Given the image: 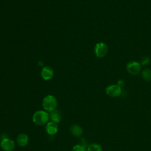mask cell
<instances>
[{
    "mask_svg": "<svg viewBox=\"0 0 151 151\" xmlns=\"http://www.w3.org/2000/svg\"><path fill=\"white\" fill-rule=\"evenodd\" d=\"M49 119V114L43 110L37 111L32 116L33 122L38 126H42L47 124Z\"/></svg>",
    "mask_w": 151,
    "mask_h": 151,
    "instance_id": "obj_1",
    "label": "cell"
},
{
    "mask_svg": "<svg viewBox=\"0 0 151 151\" xmlns=\"http://www.w3.org/2000/svg\"><path fill=\"white\" fill-rule=\"evenodd\" d=\"M57 106V99L52 95H48L45 96L42 100V107L46 111L51 112L55 110Z\"/></svg>",
    "mask_w": 151,
    "mask_h": 151,
    "instance_id": "obj_2",
    "label": "cell"
},
{
    "mask_svg": "<svg viewBox=\"0 0 151 151\" xmlns=\"http://www.w3.org/2000/svg\"><path fill=\"white\" fill-rule=\"evenodd\" d=\"M108 51V47L104 42H98L94 47V52L96 55L99 58L104 57Z\"/></svg>",
    "mask_w": 151,
    "mask_h": 151,
    "instance_id": "obj_3",
    "label": "cell"
},
{
    "mask_svg": "<svg viewBox=\"0 0 151 151\" xmlns=\"http://www.w3.org/2000/svg\"><path fill=\"white\" fill-rule=\"evenodd\" d=\"M106 94L112 97H116L119 96L122 93V87L117 84L110 85L106 88Z\"/></svg>",
    "mask_w": 151,
    "mask_h": 151,
    "instance_id": "obj_4",
    "label": "cell"
},
{
    "mask_svg": "<svg viewBox=\"0 0 151 151\" xmlns=\"http://www.w3.org/2000/svg\"><path fill=\"white\" fill-rule=\"evenodd\" d=\"M126 70L130 74L136 75L141 71V64L136 61H130L127 63Z\"/></svg>",
    "mask_w": 151,
    "mask_h": 151,
    "instance_id": "obj_5",
    "label": "cell"
},
{
    "mask_svg": "<svg viewBox=\"0 0 151 151\" xmlns=\"http://www.w3.org/2000/svg\"><path fill=\"white\" fill-rule=\"evenodd\" d=\"M0 146L4 151H12L15 147V143L13 140L5 137L1 140Z\"/></svg>",
    "mask_w": 151,
    "mask_h": 151,
    "instance_id": "obj_6",
    "label": "cell"
},
{
    "mask_svg": "<svg viewBox=\"0 0 151 151\" xmlns=\"http://www.w3.org/2000/svg\"><path fill=\"white\" fill-rule=\"evenodd\" d=\"M58 126L57 123L53 122H48L45 126V131L49 135L52 136L57 133Z\"/></svg>",
    "mask_w": 151,
    "mask_h": 151,
    "instance_id": "obj_7",
    "label": "cell"
},
{
    "mask_svg": "<svg viewBox=\"0 0 151 151\" xmlns=\"http://www.w3.org/2000/svg\"><path fill=\"white\" fill-rule=\"evenodd\" d=\"M41 76L45 80H50L54 76V72L52 69L49 66H45L41 71Z\"/></svg>",
    "mask_w": 151,
    "mask_h": 151,
    "instance_id": "obj_8",
    "label": "cell"
},
{
    "mask_svg": "<svg viewBox=\"0 0 151 151\" xmlns=\"http://www.w3.org/2000/svg\"><path fill=\"white\" fill-rule=\"evenodd\" d=\"M28 141V136L25 133H21L17 137V143L21 147H24L27 145Z\"/></svg>",
    "mask_w": 151,
    "mask_h": 151,
    "instance_id": "obj_9",
    "label": "cell"
},
{
    "mask_svg": "<svg viewBox=\"0 0 151 151\" xmlns=\"http://www.w3.org/2000/svg\"><path fill=\"white\" fill-rule=\"evenodd\" d=\"M70 132L75 137H80L83 134V130L82 127L78 124H73L70 127Z\"/></svg>",
    "mask_w": 151,
    "mask_h": 151,
    "instance_id": "obj_10",
    "label": "cell"
},
{
    "mask_svg": "<svg viewBox=\"0 0 151 151\" xmlns=\"http://www.w3.org/2000/svg\"><path fill=\"white\" fill-rule=\"evenodd\" d=\"M49 117L50 119L51 120V122L56 123H60L61 120V115L60 111L56 109L50 112V113L49 114Z\"/></svg>",
    "mask_w": 151,
    "mask_h": 151,
    "instance_id": "obj_11",
    "label": "cell"
},
{
    "mask_svg": "<svg viewBox=\"0 0 151 151\" xmlns=\"http://www.w3.org/2000/svg\"><path fill=\"white\" fill-rule=\"evenodd\" d=\"M142 76L143 78L147 81H149L151 80V70L149 68H145L142 71Z\"/></svg>",
    "mask_w": 151,
    "mask_h": 151,
    "instance_id": "obj_12",
    "label": "cell"
},
{
    "mask_svg": "<svg viewBox=\"0 0 151 151\" xmlns=\"http://www.w3.org/2000/svg\"><path fill=\"white\" fill-rule=\"evenodd\" d=\"M87 151H102V147L97 143H91L88 146Z\"/></svg>",
    "mask_w": 151,
    "mask_h": 151,
    "instance_id": "obj_13",
    "label": "cell"
},
{
    "mask_svg": "<svg viewBox=\"0 0 151 151\" xmlns=\"http://www.w3.org/2000/svg\"><path fill=\"white\" fill-rule=\"evenodd\" d=\"M150 59L148 56H145L141 58L140 60V64L143 65H147L150 63Z\"/></svg>",
    "mask_w": 151,
    "mask_h": 151,
    "instance_id": "obj_14",
    "label": "cell"
},
{
    "mask_svg": "<svg viewBox=\"0 0 151 151\" xmlns=\"http://www.w3.org/2000/svg\"><path fill=\"white\" fill-rule=\"evenodd\" d=\"M72 151H87V149L80 145H76L73 147Z\"/></svg>",
    "mask_w": 151,
    "mask_h": 151,
    "instance_id": "obj_15",
    "label": "cell"
},
{
    "mask_svg": "<svg viewBox=\"0 0 151 151\" xmlns=\"http://www.w3.org/2000/svg\"><path fill=\"white\" fill-rule=\"evenodd\" d=\"M117 85L119 86L120 87L124 86V82L123 80H119L118 81H117Z\"/></svg>",
    "mask_w": 151,
    "mask_h": 151,
    "instance_id": "obj_16",
    "label": "cell"
}]
</instances>
